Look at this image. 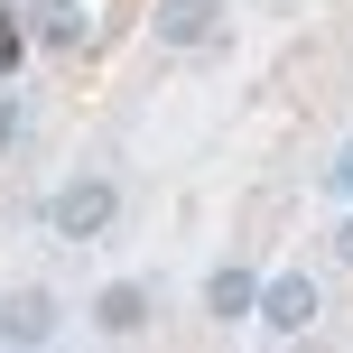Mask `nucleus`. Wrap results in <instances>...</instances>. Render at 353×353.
<instances>
[{"instance_id":"4","label":"nucleus","mask_w":353,"mask_h":353,"mask_svg":"<svg viewBox=\"0 0 353 353\" xmlns=\"http://www.w3.org/2000/svg\"><path fill=\"white\" fill-rule=\"evenodd\" d=\"M56 344V288H10L0 298V353H37Z\"/></svg>"},{"instance_id":"9","label":"nucleus","mask_w":353,"mask_h":353,"mask_svg":"<svg viewBox=\"0 0 353 353\" xmlns=\"http://www.w3.org/2000/svg\"><path fill=\"white\" fill-rule=\"evenodd\" d=\"M335 261L353 270V214H344V223H335Z\"/></svg>"},{"instance_id":"5","label":"nucleus","mask_w":353,"mask_h":353,"mask_svg":"<svg viewBox=\"0 0 353 353\" xmlns=\"http://www.w3.org/2000/svg\"><path fill=\"white\" fill-rule=\"evenodd\" d=\"M205 316H214V325H251V316H261V270H251V261H214Z\"/></svg>"},{"instance_id":"3","label":"nucleus","mask_w":353,"mask_h":353,"mask_svg":"<svg viewBox=\"0 0 353 353\" xmlns=\"http://www.w3.org/2000/svg\"><path fill=\"white\" fill-rule=\"evenodd\" d=\"M149 37H159L168 56H205L214 37H223V0H159Z\"/></svg>"},{"instance_id":"2","label":"nucleus","mask_w":353,"mask_h":353,"mask_svg":"<svg viewBox=\"0 0 353 353\" xmlns=\"http://www.w3.org/2000/svg\"><path fill=\"white\" fill-rule=\"evenodd\" d=\"M316 307H325L316 270H270V279H261V325H270L279 344H298L307 325H316Z\"/></svg>"},{"instance_id":"7","label":"nucleus","mask_w":353,"mask_h":353,"mask_svg":"<svg viewBox=\"0 0 353 353\" xmlns=\"http://www.w3.org/2000/svg\"><path fill=\"white\" fill-rule=\"evenodd\" d=\"M37 37L47 47H84V10L74 0H37Z\"/></svg>"},{"instance_id":"1","label":"nucleus","mask_w":353,"mask_h":353,"mask_svg":"<svg viewBox=\"0 0 353 353\" xmlns=\"http://www.w3.org/2000/svg\"><path fill=\"white\" fill-rule=\"evenodd\" d=\"M112 223H121V186H112L103 168H74L65 186L47 195V232L56 242H103Z\"/></svg>"},{"instance_id":"6","label":"nucleus","mask_w":353,"mask_h":353,"mask_svg":"<svg viewBox=\"0 0 353 353\" xmlns=\"http://www.w3.org/2000/svg\"><path fill=\"white\" fill-rule=\"evenodd\" d=\"M93 335H103V344L149 335V279H112L103 298H93Z\"/></svg>"},{"instance_id":"8","label":"nucleus","mask_w":353,"mask_h":353,"mask_svg":"<svg viewBox=\"0 0 353 353\" xmlns=\"http://www.w3.org/2000/svg\"><path fill=\"white\" fill-rule=\"evenodd\" d=\"M325 186H335V195H353V149H335V168H325Z\"/></svg>"}]
</instances>
